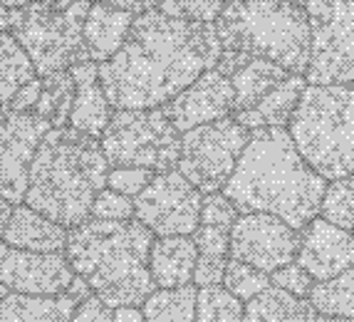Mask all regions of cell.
<instances>
[{
	"mask_svg": "<svg viewBox=\"0 0 354 322\" xmlns=\"http://www.w3.org/2000/svg\"><path fill=\"white\" fill-rule=\"evenodd\" d=\"M221 62L216 25L169 18L159 8L136 15L129 37L100 82L114 109H161Z\"/></svg>",
	"mask_w": 354,
	"mask_h": 322,
	"instance_id": "1",
	"label": "cell"
},
{
	"mask_svg": "<svg viewBox=\"0 0 354 322\" xmlns=\"http://www.w3.org/2000/svg\"><path fill=\"white\" fill-rule=\"evenodd\" d=\"M327 179L297 152L288 129H255L223 193L241 213H270L302 231L319 216Z\"/></svg>",
	"mask_w": 354,
	"mask_h": 322,
	"instance_id": "2",
	"label": "cell"
},
{
	"mask_svg": "<svg viewBox=\"0 0 354 322\" xmlns=\"http://www.w3.org/2000/svg\"><path fill=\"white\" fill-rule=\"evenodd\" d=\"M156 235L136 221H95L70 231L65 256L75 276L112 310L136 305L156 290L149 273V253Z\"/></svg>",
	"mask_w": 354,
	"mask_h": 322,
	"instance_id": "3",
	"label": "cell"
},
{
	"mask_svg": "<svg viewBox=\"0 0 354 322\" xmlns=\"http://www.w3.org/2000/svg\"><path fill=\"white\" fill-rule=\"evenodd\" d=\"M102 144L72 127L50 129L35 154L25 206L53 218L67 231L92 218L97 193L109 176Z\"/></svg>",
	"mask_w": 354,
	"mask_h": 322,
	"instance_id": "4",
	"label": "cell"
},
{
	"mask_svg": "<svg viewBox=\"0 0 354 322\" xmlns=\"http://www.w3.org/2000/svg\"><path fill=\"white\" fill-rule=\"evenodd\" d=\"M221 40L218 70L233 75L248 60H270L290 75H305L310 64V18L288 0H225L216 20Z\"/></svg>",
	"mask_w": 354,
	"mask_h": 322,
	"instance_id": "5",
	"label": "cell"
},
{
	"mask_svg": "<svg viewBox=\"0 0 354 322\" xmlns=\"http://www.w3.org/2000/svg\"><path fill=\"white\" fill-rule=\"evenodd\" d=\"M288 132L322 179L354 176V82L307 84Z\"/></svg>",
	"mask_w": 354,
	"mask_h": 322,
	"instance_id": "6",
	"label": "cell"
},
{
	"mask_svg": "<svg viewBox=\"0 0 354 322\" xmlns=\"http://www.w3.org/2000/svg\"><path fill=\"white\" fill-rule=\"evenodd\" d=\"M92 0H37L12 8L8 33L20 42L37 77L67 72L89 62L84 47V20Z\"/></svg>",
	"mask_w": 354,
	"mask_h": 322,
	"instance_id": "7",
	"label": "cell"
},
{
	"mask_svg": "<svg viewBox=\"0 0 354 322\" xmlns=\"http://www.w3.org/2000/svg\"><path fill=\"white\" fill-rule=\"evenodd\" d=\"M109 166H139L153 174L174 171L181 156V134L161 109H114L100 139Z\"/></svg>",
	"mask_w": 354,
	"mask_h": 322,
	"instance_id": "8",
	"label": "cell"
},
{
	"mask_svg": "<svg viewBox=\"0 0 354 322\" xmlns=\"http://www.w3.org/2000/svg\"><path fill=\"white\" fill-rule=\"evenodd\" d=\"M248 141L250 129L243 127L236 117L189 129L181 134V156L176 169L203 196L221 193L230 181Z\"/></svg>",
	"mask_w": 354,
	"mask_h": 322,
	"instance_id": "9",
	"label": "cell"
},
{
	"mask_svg": "<svg viewBox=\"0 0 354 322\" xmlns=\"http://www.w3.org/2000/svg\"><path fill=\"white\" fill-rule=\"evenodd\" d=\"M310 64L307 84L354 82V0H307Z\"/></svg>",
	"mask_w": 354,
	"mask_h": 322,
	"instance_id": "10",
	"label": "cell"
},
{
	"mask_svg": "<svg viewBox=\"0 0 354 322\" xmlns=\"http://www.w3.org/2000/svg\"><path fill=\"white\" fill-rule=\"evenodd\" d=\"M203 193L178 169L153 174L151 184L134 199V218L156 238L194 235L201 226Z\"/></svg>",
	"mask_w": 354,
	"mask_h": 322,
	"instance_id": "11",
	"label": "cell"
},
{
	"mask_svg": "<svg viewBox=\"0 0 354 322\" xmlns=\"http://www.w3.org/2000/svg\"><path fill=\"white\" fill-rule=\"evenodd\" d=\"M300 231L270 213H241L230 231V260L248 263L272 276L275 270L295 263Z\"/></svg>",
	"mask_w": 354,
	"mask_h": 322,
	"instance_id": "12",
	"label": "cell"
},
{
	"mask_svg": "<svg viewBox=\"0 0 354 322\" xmlns=\"http://www.w3.org/2000/svg\"><path fill=\"white\" fill-rule=\"evenodd\" d=\"M53 124L32 111L0 114V196L10 204H25L30 169Z\"/></svg>",
	"mask_w": 354,
	"mask_h": 322,
	"instance_id": "13",
	"label": "cell"
},
{
	"mask_svg": "<svg viewBox=\"0 0 354 322\" xmlns=\"http://www.w3.org/2000/svg\"><path fill=\"white\" fill-rule=\"evenodd\" d=\"M75 278L65 253H30L0 243V285L10 293L57 298Z\"/></svg>",
	"mask_w": 354,
	"mask_h": 322,
	"instance_id": "14",
	"label": "cell"
},
{
	"mask_svg": "<svg viewBox=\"0 0 354 322\" xmlns=\"http://www.w3.org/2000/svg\"><path fill=\"white\" fill-rule=\"evenodd\" d=\"M178 134L189 129L203 127V124L218 122V119L233 117V84L230 77L216 67L203 72L194 84L183 89L164 107Z\"/></svg>",
	"mask_w": 354,
	"mask_h": 322,
	"instance_id": "15",
	"label": "cell"
},
{
	"mask_svg": "<svg viewBox=\"0 0 354 322\" xmlns=\"http://www.w3.org/2000/svg\"><path fill=\"white\" fill-rule=\"evenodd\" d=\"M295 263L310 273L315 283H327L354 265V235L317 216L300 231Z\"/></svg>",
	"mask_w": 354,
	"mask_h": 322,
	"instance_id": "16",
	"label": "cell"
},
{
	"mask_svg": "<svg viewBox=\"0 0 354 322\" xmlns=\"http://www.w3.org/2000/svg\"><path fill=\"white\" fill-rule=\"evenodd\" d=\"M70 75L75 80V102H72L70 124L75 132L87 134L92 139H102L104 129L109 127L114 114V107L109 105L104 87L100 82V64L80 62L70 67Z\"/></svg>",
	"mask_w": 354,
	"mask_h": 322,
	"instance_id": "17",
	"label": "cell"
},
{
	"mask_svg": "<svg viewBox=\"0 0 354 322\" xmlns=\"http://www.w3.org/2000/svg\"><path fill=\"white\" fill-rule=\"evenodd\" d=\"M134 12L122 8L106 6V3H92L84 20V47L92 62L104 64L122 50L134 25Z\"/></svg>",
	"mask_w": 354,
	"mask_h": 322,
	"instance_id": "18",
	"label": "cell"
},
{
	"mask_svg": "<svg viewBox=\"0 0 354 322\" xmlns=\"http://www.w3.org/2000/svg\"><path fill=\"white\" fill-rule=\"evenodd\" d=\"M67 235H70V231L65 226H59L53 218L42 216L35 208L20 204L12 208L3 243L30 253H65Z\"/></svg>",
	"mask_w": 354,
	"mask_h": 322,
	"instance_id": "19",
	"label": "cell"
},
{
	"mask_svg": "<svg viewBox=\"0 0 354 322\" xmlns=\"http://www.w3.org/2000/svg\"><path fill=\"white\" fill-rule=\"evenodd\" d=\"M198 263V248L194 235H169L156 238L149 253V273L156 287H181L194 283V270Z\"/></svg>",
	"mask_w": 354,
	"mask_h": 322,
	"instance_id": "20",
	"label": "cell"
},
{
	"mask_svg": "<svg viewBox=\"0 0 354 322\" xmlns=\"http://www.w3.org/2000/svg\"><path fill=\"white\" fill-rule=\"evenodd\" d=\"M307 89L305 75H290L285 82H280L270 94H266L253 109L233 114L245 129H285L292 122L297 105Z\"/></svg>",
	"mask_w": 354,
	"mask_h": 322,
	"instance_id": "21",
	"label": "cell"
},
{
	"mask_svg": "<svg viewBox=\"0 0 354 322\" xmlns=\"http://www.w3.org/2000/svg\"><path fill=\"white\" fill-rule=\"evenodd\" d=\"M290 77L288 70L270 60H248L230 75L233 84V114L248 111L258 105L266 94H270L280 82Z\"/></svg>",
	"mask_w": 354,
	"mask_h": 322,
	"instance_id": "22",
	"label": "cell"
},
{
	"mask_svg": "<svg viewBox=\"0 0 354 322\" xmlns=\"http://www.w3.org/2000/svg\"><path fill=\"white\" fill-rule=\"evenodd\" d=\"M77 305L70 293L57 298L8 293L0 300V322H67Z\"/></svg>",
	"mask_w": 354,
	"mask_h": 322,
	"instance_id": "23",
	"label": "cell"
},
{
	"mask_svg": "<svg viewBox=\"0 0 354 322\" xmlns=\"http://www.w3.org/2000/svg\"><path fill=\"white\" fill-rule=\"evenodd\" d=\"M317 310L310 300L295 298L280 287L270 285L245 303L243 322H315Z\"/></svg>",
	"mask_w": 354,
	"mask_h": 322,
	"instance_id": "24",
	"label": "cell"
},
{
	"mask_svg": "<svg viewBox=\"0 0 354 322\" xmlns=\"http://www.w3.org/2000/svg\"><path fill=\"white\" fill-rule=\"evenodd\" d=\"M37 77L20 42L10 33H0V114L10 107L15 94Z\"/></svg>",
	"mask_w": 354,
	"mask_h": 322,
	"instance_id": "25",
	"label": "cell"
},
{
	"mask_svg": "<svg viewBox=\"0 0 354 322\" xmlns=\"http://www.w3.org/2000/svg\"><path fill=\"white\" fill-rule=\"evenodd\" d=\"M196 303H198V287H156L147 300L142 310L147 322H196Z\"/></svg>",
	"mask_w": 354,
	"mask_h": 322,
	"instance_id": "26",
	"label": "cell"
},
{
	"mask_svg": "<svg viewBox=\"0 0 354 322\" xmlns=\"http://www.w3.org/2000/svg\"><path fill=\"white\" fill-rule=\"evenodd\" d=\"M310 303L317 315L354 320V265L327 283H315Z\"/></svg>",
	"mask_w": 354,
	"mask_h": 322,
	"instance_id": "27",
	"label": "cell"
},
{
	"mask_svg": "<svg viewBox=\"0 0 354 322\" xmlns=\"http://www.w3.org/2000/svg\"><path fill=\"white\" fill-rule=\"evenodd\" d=\"M40 80H42L40 102H37L32 114L48 119L55 129L67 127L70 124L72 102H75V80H72L70 70L57 72V75H50V77H40Z\"/></svg>",
	"mask_w": 354,
	"mask_h": 322,
	"instance_id": "28",
	"label": "cell"
},
{
	"mask_svg": "<svg viewBox=\"0 0 354 322\" xmlns=\"http://www.w3.org/2000/svg\"><path fill=\"white\" fill-rule=\"evenodd\" d=\"M245 303L228 293L223 285L198 287L196 322H243Z\"/></svg>",
	"mask_w": 354,
	"mask_h": 322,
	"instance_id": "29",
	"label": "cell"
},
{
	"mask_svg": "<svg viewBox=\"0 0 354 322\" xmlns=\"http://www.w3.org/2000/svg\"><path fill=\"white\" fill-rule=\"evenodd\" d=\"M319 216L354 235V176L327 184Z\"/></svg>",
	"mask_w": 354,
	"mask_h": 322,
	"instance_id": "30",
	"label": "cell"
},
{
	"mask_svg": "<svg viewBox=\"0 0 354 322\" xmlns=\"http://www.w3.org/2000/svg\"><path fill=\"white\" fill-rule=\"evenodd\" d=\"M272 283L270 276L263 273V270L253 268L248 263H238V260H230L225 265V276H223V287L228 293L236 295L241 303H248L255 295H260L263 290H268Z\"/></svg>",
	"mask_w": 354,
	"mask_h": 322,
	"instance_id": "31",
	"label": "cell"
},
{
	"mask_svg": "<svg viewBox=\"0 0 354 322\" xmlns=\"http://www.w3.org/2000/svg\"><path fill=\"white\" fill-rule=\"evenodd\" d=\"M225 0H159V10L169 18L213 25L223 12Z\"/></svg>",
	"mask_w": 354,
	"mask_h": 322,
	"instance_id": "32",
	"label": "cell"
},
{
	"mask_svg": "<svg viewBox=\"0 0 354 322\" xmlns=\"http://www.w3.org/2000/svg\"><path fill=\"white\" fill-rule=\"evenodd\" d=\"M92 218L95 221H134V199L112 188H102L92 206Z\"/></svg>",
	"mask_w": 354,
	"mask_h": 322,
	"instance_id": "33",
	"label": "cell"
},
{
	"mask_svg": "<svg viewBox=\"0 0 354 322\" xmlns=\"http://www.w3.org/2000/svg\"><path fill=\"white\" fill-rule=\"evenodd\" d=\"M238 218H241V211L233 206V201H230L223 191L203 196L201 226H216V229L233 231V226H236Z\"/></svg>",
	"mask_w": 354,
	"mask_h": 322,
	"instance_id": "34",
	"label": "cell"
},
{
	"mask_svg": "<svg viewBox=\"0 0 354 322\" xmlns=\"http://www.w3.org/2000/svg\"><path fill=\"white\" fill-rule=\"evenodd\" d=\"M153 171L139 169V166H112L106 176V188L117 193H124L129 199H136L144 188L151 184Z\"/></svg>",
	"mask_w": 354,
	"mask_h": 322,
	"instance_id": "35",
	"label": "cell"
},
{
	"mask_svg": "<svg viewBox=\"0 0 354 322\" xmlns=\"http://www.w3.org/2000/svg\"><path fill=\"white\" fill-rule=\"evenodd\" d=\"M270 283L275 287H280V290H285V293L295 295V298H302V300L310 298V293H313V287H315V280L310 278V273L297 263H290V265H285V268L275 270L270 276Z\"/></svg>",
	"mask_w": 354,
	"mask_h": 322,
	"instance_id": "36",
	"label": "cell"
},
{
	"mask_svg": "<svg viewBox=\"0 0 354 322\" xmlns=\"http://www.w3.org/2000/svg\"><path fill=\"white\" fill-rule=\"evenodd\" d=\"M194 243H196V248H198V256L228 258L230 231L216 229V226H198L194 233Z\"/></svg>",
	"mask_w": 354,
	"mask_h": 322,
	"instance_id": "37",
	"label": "cell"
},
{
	"mask_svg": "<svg viewBox=\"0 0 354 322\" xmlns=\"http://www.w3.org/2000/svg\"><path fill=\"white\" fill-rule=\"evenodd\" d=\"M225 265H228V258L198 256V263H196V270H194V283H196V287L223 285Z\"/></svg>",
	"mask_w": 354,
	"mask_h": 322,
	"instance_id": "38",
	"label": "cell"
},
{
	"mask_svg": "<svg viewBox=\"0 0 354 322\" xmlns=\"http://www.w3.org/2000/svg\"><path fill=\"white\" fill-rule=\"evenodd\" d=\"M67 322H114V310L97 295H89L84 303L77 305Z\"/></svg>",
	"mask_w": 354,
	"mask_h": 322,
	"instance_id": "39",
	"label": "cell"
},
{
	"mask_svg": "<svg viewBox=\"0 0 354 322\" xmlns=\"http://www.w3.org/2000/svg\"><path fill=\"white\" fill-rule=\"evenodd\" d=\"M40 92H42V80L35 77L32 82H28L18 94H15V100L10 102L6 111H15V114H28V111H35L37 102H40ZM3 111V114H6Z\"/></svg>",
	"mask_w": 354,
	"mask_h": 322,
	"instance_id": "40",
	"label": "cell"
},
{
	"mask_svg": "<svg viewBox=\"0 0 354 322\" xmlns=\"http://www.w3.org/2000/svg\"><path fill=\"white\" fill-rule=\"evenodd\" d=\"M92 3H106V6L122 8V10H129L134 15H142V12L153 10L159 6V0H92Z\"/></svg>",
	"mask_w": 354,
	"mask_h": 322,
	"instance_id": "41",
	"label": "cell"
},
{
	"mask_svg": "<svg viewBox=\"0 0 354 322\" xmlns=\"http://www.w3.org/2000/svg\"><path fill=\"white\" fill-rule=\"evenodd\" d=\"M114 322H147L142 307L136 305H124V307H117L114 310Z\"/></svg>",
	"mask_w": 354,
	"mask_h": 322,
	"instance_id": "42",
	"label": "cell"
},
{
	"mask_svg": "<svg viewBox=\"0 0 354 322\" xmlns=\"http://www.w3.org/2000/svg\"><path fill=\"white\" fill-rule=\"evenodd\" d=\"M12 208H15V206L0 196V243H3V238H6V229H8V223H10Z\"/></svg>",
	"mask_w": 354,
	"mask_h": 322,
	"instance_id": "43",
	"label": "cell"
},
{
	"mask_svg": "<svg viewBox=\"0 0 354 322\" xmlns=\"http://www.w3.org/2000/svg\"><path fill=\"white\" fill-rule=\"evenodd\" d=\"M8 20H10V8L0 3V33H8Z\"/></svg>",
	"mask_w": 354,
	"mask_h": 322,
	"instance_id": "44",
	"label": "cell"
},
{
	"mask_svg": "<svg viewBox=\"0 0 354 322\" xmlns=\"http://www.w3.org/2000/svg\"><path fill=\"white\" fill-rule=\"evenodd\" d=\"M0 3H3V6L6 8H23V6H30V3H37V0H0Z\"/></svg>",
	"mask_w": 354,
	"mask_h": 322,
	"instance_id": "45",
	"label": "cell"
},
{
	"mask_svg": "<svg viewBox=\"0 0 354 322\" xmlns=\"http://www.w3.org/2000/svg\"><path fill=\"white\" fill-rule=\"evenodd\" d=\"M315 322H354V320H342V317H325V315H317Z\"/></svg>",
	"mask_w": 354,
	"mask_h": 322,
	"instance_id": "46",
	"label": "cell"
},
{
	"mask_svg": "<svg viewBox=\"0 0 354 322\" xmlns=\"http://www.w3.org/2000/svg\"><path fill=\"white\" fill-rule=\"evenodd\" d=\"M288 3H292V6H302V8L307 6V0H288Z\"/></svg>",
	"mask_w": 354,
	"mask_h": 322,
	"instance_id": "47",
	"label": "cell"
},
{
	"mask_svg": "<svg viewBox=\"0 0 354 322\" xmlns=\"http://www.w3.org/2000/svg\"><path fill=\"white\" fill-rule=\"evenodd\" d=\"M8 293H10V290H8V287H3V285H0V300L6 298V295H8Z\"/></svg>",
	"mask_w": 354,
	"mask_h": 322,
	"instance_id": "48",
	"label": "cell"
}]
</instances>
